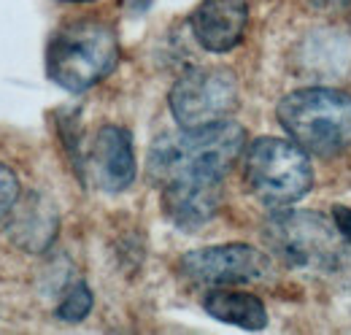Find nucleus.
Returning <instances> with one entry per match:
<instances>
[{"mask_svg": "<svg viewBox=\"0 0 351 335\" xmlns=\"http://www.w3.org/2000/svg\"><path fill=\"white\" fill-rule=\"evenodd\" d=\"M265 244L284 265L351 287V238L335 222L311 211H278L265 222Z\"/></svg>", "mask_w": 351, "mask_h": 335, "instance_id": "f257e3e1", "label": "nucleus"}, {"mask_svg": "<svg viewBox=\"0 0 351 335\" xmlns=\"http://www.w3.org/2000/svg\"><path fill=\"white\" fill-rule=\"evenodd\" d=\"M246 146V130L235 122L206 127H181V132L160 135L152 149L146 170L160 187L173 181H221Z\"/></svg>", "mask_w": 351, "mask_h": 335, "instance_id": "f03ea898", "label": "nucleus"}, {"mask_svg": "<svg viewBox=\"0 0 351 335\" xmlns=\"http://www.w3.org/2000/svg\"><path fill=\"white\" fill-rule=\"evenodd\" d=\"M119 62V41L111 25L84 19L60 27L46 49L49 79L68 89L84 92L103 82Z\"/></svg>", "mask_w": 351, "mask_h": 335, "instance_id": "7ed1b4c3", "label": "nucleus"}, {"mask_svg": "<svg viewBox=\"0 0 351 335\" xmlns=\"http://www.w3.org/2000/svg\"><path fill=\"white\" fill-rule=\"evenodd\" d=\"M278 122L289 138L316 157L351 149V95L338 89H298L278 103Z\"/></svg>", "mask_w": 351, "mask_h": 335, "instance_id": "20e7f679", "label": "nucleus"}, {"mask_svg": "<svg viewBox=\"0 0 351 335\" xmlns=\"http://www.w3.org/2000/svg\"><path fill=\"white\" fill-rule=\"evenodd\" d=\"M243 178L267 206H289L308 195L313 170L306 149L284 138H257L243 157Z\"/></svg>", "mask_w": 351, "mask_h": 335, "instance_id": "39448f33", "label": "nucleus"}, {"mask_svg": "<svg viewBox=\"0 0 351 335\" xmlns=\"http://www.w3.org/2000/svg\"><path fill=\"white\" fill-rule=\"evenodd\" d=\"M171 111L181 127H206L224 122L238 108V82L227 68H189L171 89Z\"/></svg>", "mask_w": 351, "mask_h": 335, "instance_id": "423d86ee", "label": "nucleus"}, {"mask_svg": "<svg viewBox=\"0 0 351 335\" xmlns=\"http://www.w3.org/2000/svg\"><path fill=\"white\" fill-rule=\"evenodd\" d=\"M181 270L197 284L227 287V284H254L270 276V259L263 251L246 244H224L189 251L181 257Z\"/></svg>", "mask_w": 351, "mask_h": 335, "instance_id": "0eeeda50", "label": "nucleus"}, {"mask_svg": "<svg viewBox=\"0 0 351 335\" xmlns=\"http://www.w3.org/2000/svg\"><path fill=\"white\" fill-rule=\"evenodd\" d=\"M92 181L106 192H122L135 178V154L132 138L125 127L106 125L95 132L89 146L87 165Z\"/></svg>", "mask_w": 351, "mask_h": 335, "instance_id": "6e6552de", "label": "nucleus"}, {"mask_svg": "<svg viewBox=\"0 0 351 335\" xmlns=\"http://www.w3.org/2000/svg\"><path fill=\"white\" fill-rule=\"evenodd\" d=\"M249 22V0H203L192 14V33L208 51L235 49Z\"/></svg>", "mask_w": 351, "mask_h": 335, "instance_id": "1a4fd4ad", "label": "nucleus"}, {"mask_svg": "<svg viewBox=\"0 0 351 335\" xmlns=\"http://www.w3.org/2000/svg\"><path fill=\"white\" fill-rule=\"evenodd\" d=\"M221 181H173L162 187L165 216L181 230H197L217 216Z\"/></svg>", "mask_w": 351, "mask_h": 335, "instance_id": "9d476101", "label": "nucleus"}, {"mask_svg": "<svg viewBox=\"0 0 351 335\" xmlns=\"http://www.w3.org/2000/svg\"><path fill=\"white\" fill-rule=\"evenodd\" d=\"M8 230L22 249L44 251L54 241V233H57L54 206L41 195H30L25 206H14Z\"/></svg>", "mask_w": 351, "mask_h": 335, "instance_id": "9b49d317", "label": "nucleus"}, {"mask_svg": "<svg viewBox=\"0 0 351 335\" xmlns=\"http://www.w3.org/2000/svg\"><path fill=\"white\" fill-rule=\"evenodd\" d=\"M203 308L227 325H238L243 330H263L267 325V311L260 297L246 292H230V290H214L206 294Z\"/></svg>", "mask_w": 351, "mask_h": 335, "instance_id": "f8f14e48", "label": "nucleus"}, {"mask_svg": "<svg viewBox=\"0 0 351 335\" xmlns=\"http://www.w3.org/2000/svg\"><path fill=\"white\" fill-rule=\"evenodd\" d=\"M89 311H92V292L87 284L71 287L68 294L62 297V303L57 305V316L62 322H82Z\"/></svg>", "mask_w": 351, "mask_h": 335, "instance_id": "ddd939ff", "label": "nucleus"}, {"mask_svg": "<svg viewBox=\"0 0 351 335\" xmlns=\"http://www.w3.org/2000/svg\"><path fill=\"white\" fill-rule=\"evenodd\" d=\"M16 200H19V178L11 168L0 163V224L8 222Z\"/></svg>", "mask_w": 351, "mask_h": 335, "instance_id": "4468645a", "label": "nucleus"}, {"mask_svg": "<svg viewBox=\"0 0 351 335\" xmlns=\"http://www.w3.org/2000/svg\"><path fill=\"white\" fill-rule=\"evenodd\" d=\"M332 222L341 227V233L351 238V209H343V206H335L332 209Z\"/></svg>", "mask_w": 351, "mask_h": 335, "instance_id": "2eb2a0df", "label": "nucleus"}, {"mask_svg": "<svg viewBox=\"0 0 351 335\" xmlns=\"http://www.w3.org/2000/svg\"><path fill=\"white\" fill-rule=\"evenodd\" d=\"M68 3H87V0H68Z\"/></svg>", "mask_w": 351, "mask_h": 335, "instance_id": "dca6fc26", "label": "nucleus"}]
</instances>
